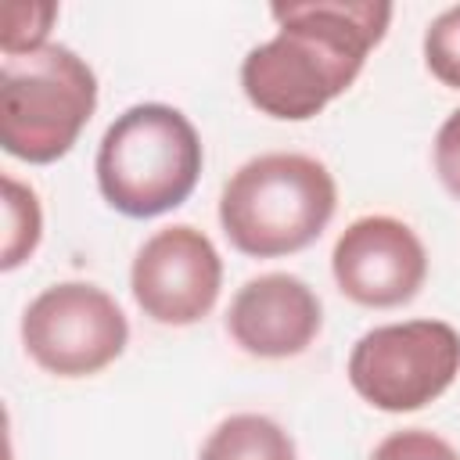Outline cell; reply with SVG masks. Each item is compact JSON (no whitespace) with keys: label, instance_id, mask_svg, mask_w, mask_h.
I'll return each mask as SVG.
<instances>
[{"label":"cell","instance_id":"obj_1","mask_svg":"<svg viewBox=\"0 0 460 460\" xmlns=\"http://www.w3.org/2000/svg\"><path fill=\"white\" fill-rule=\"evenodd\" d=\"M277 36L241 61L244 97L270 119L305 122L341 97L385 40L392 4L381 0H291L270 7Z\"/></svg>","mask_w":460,"mask_h":460},{"label":"cell","instance_id":"obj_2","mask_svg":"<svg viewBox=\"0 0 460 460\" xmlns=\"http://www.w3.org/2000/svg\"><path fill=\"white\" fill-rule=\"evenodd\" d=\"M338 208L331 169L298 151H270L244 162L219 194L226 241L252 259H280L309 248Z\"/></svg>","mask_w":460,"mask_h":460},{"label":"cell","instance_id":"obj_3","mask_svg":"<svg viewBox=\"0 0 460 460\" xmlns=\"http://www.w3.org/2000/svg\"><path fill=\"white\" fill-rule=\"evenodd\" d=\"M205 165L194 122L172 104H133L101 137L97 187L101 198L129 216L155 219L190 198Z\"/></svg>","mask_w":460,"mask_h":460},{"label":"cell","instance_id":"obj_4","mask_svg":"<svg viewBox=\"0 0 460 460\" xmlns=\"http://www.w3.org/2000/svg\"><path fill=\"white\" fill-rule=\"evenodd\" d=\"M97 108L93 68L61 43L4 58L0 147L29 165H50L72 151Z\"/></svg>","mask_w":460,"mask_h":460},{"label":"cell","instance_id":"obj_5","mask_svg":"<svg viewBox=\"0 0 460 460\" xmlns=\"http://www.w3.org/2000/svg\"><path fill=\"white\" fill-rule=\"evenodd\" d=\"M460 374V334L446 320H406L367 331L349 352V385L385 413L435 402Z\"/></svg>","mask_w":460,"mask_h":460},{"label":"cell","instance_id":"obj_6","mask_svg":"<svg viewBox=\"0 0 460 460\" xmlns=\"http://www.w3.org/2000/svg\"><path fill=\"white\" fill-rule=\"evenodd\" d=\"M22 345L32 363L54 377H90L126 352L129 323L104 288L61 280L25 305Z\"/></svg>","mask_w":460,"mask_h":460},{"label":"cell","instance_id":"obj_7","mask_svg":"<svg viewBox=\"0 0 460 460\" xmlns=\"http://www.w3.org/2000/svg\"><path fill=\"white\" fill-rule=\"evenodd\" d=\"M223 288V259L208 234L172 223L151 234L129 266V291L162 327H190L212 313Z\"/></svg>","mask_w":460,"mask_h":460},{"label":"cell","instance_id":"obj_8","mask_svg":"<svg viewBox=\"0 0 460 460\" xmlns=\"http://www.w3.org/2000/svg\"><path fill=\"white\" fill-rule=\"evenodd\" d=\"M331 273L345 298L367 309H395L417 298L428 277L420 237L395 216L352 219L331 252Z\"/></svg>","mask_w":460,"mask_h":460},{"label":"cell","instance_id":"obj_9","mask_svg":"<svg viewBox=\"0 0 460 460\" xmlns=\"http://www.w3.org/2000/svg\"><path fill=\"white\" fill-rule=\"evenodd\" d=\"M323 327V305L316 291L295 273H262L237 288L226 331L230 338L259 359L302 356Z\"/></svg>","mask_w":460,"mask_h":460},{"label":"cell","instance_id":"obj_10","mask_svg":"<svg viewBox=\"0 0 460 460\" xmlns=\"http://www.w3.org/2000/svg\"><path fill=\"white\" fill-rule=\"evenodd\" d=\"M198 460H298L295 438L266 413H234L219 420Z\"/></svg>","mask_w":460,"mask_h":460},{"label":"cell","instance_id":"obj_11","mask_svg":"<svg viewBox=\"0 0 460 460\" xmlns=\"http://www.w3.org/2000/svg\"><path fill=\"white\" fill-rule=\"evenodd\" d=\"M4 223H7V230H4V259H0V266L14 270L40 244V237H43V212H40L36 190L18 183L11 172L4 176Z\"/></svg>","mask_w":460,"mask_h":460},{"label":"cell","instance_id":"obj_12","mask_svg":"<svg viewBox=\"0 0 460 460\" xmlns=\"http://www.w3.org/2000/svg\"><path fill=\"white\" fill-rule=\"evenodd\" d=\"M54 18H58V4H50V0H7L4 29H0L4 58L47 47V32H50Z\"/></svg>","mask_w":460,"mask_h":460},{"label":"cell","instance_id":"obj_13","mask_svg":"<svg viewBox=\"0 0 460 460\" xmlns=\"http://www.w3.org/2000/svg\"><path fill=\"white\" fill-rule=\"evenodd\" d=\"M424 65L442 86L460 90V4L446 7L428 25V32H424Z\"/></svg>","mask_w":460,"mask_h":460},{"label":"cell","instance_id":"obj_14","mask_svg":"<svg viewBox=\"0 0 460 460\" xmlns=\"http://www.w3.org/2000/svg\"><path fill=\"white\" fill-rule=\"evenodd\" d=\"M370 460H460V453L428 428H402L385 435L374 446Z\"/></svg>","mask_w":460,"mask_h":460},{"label":"cell","instance_id":"obj_15","mask_svg":"<svg viewBox=\"0 0 460 460\" xmlns=\"http://www.w3.org/2000/svg\"><path fill=\"white\" fill-rule=\"evenodd\" d=\"M435 172L442 187L460 201V108L449 111V119L435 133Z\"/></svg>","mask_w":460,"mask_h":460}]
</instances>
